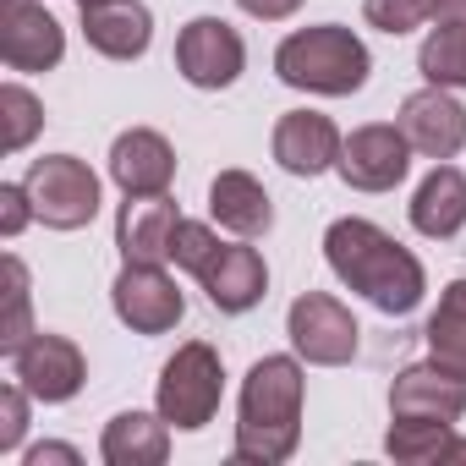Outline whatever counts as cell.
<instances>
[{
  "label": "cell",
  "instance_id": "cell-1",
  "mask_svg": "<svg viewBox=\"0 0 466 466\" xmlns=\"http://www.w3.org/2000/svg\"><path fill=\"white\" fill-rule=\"evenodd\" d=\"M324 258H329V269L346 291L368 297L390 319H406L428 291V275H422L417 253L400 248L384 225L357 219V214H346L324 230Z\"/></svg>",
  "mask_w": 466,
  "mask_h": 466
},
{
  "label": "cell",
  "instance_id": "cell-2",
  "mask_svg": "<svg viewBox=\"0 0 466 466\" xmlns=\"http://www.w3.org/2000/svg\"><path fill=\"white\" fill-rule=\"evenodd\" d=\"M302 400L308 379L297 357H258L242 379L237 400V444L230 461L237 466H280L302 444Z\"/></svg>",
  "mask_w": 466,
  "mask_h": 466
},
{
  "label": "cell",
  "instance_id": "cell-3",
  "mask_svg": "<svg viewBox=\"0 0 466 466\" xmlns=\"http://www.w3.org/2000/svg\"><path fill=\"white\" fill-rule=\"evenodd\" d=\"M373 61H368V45L340 28V23H319V28H297L280 39L275 50V77L286 88H302V94H324V99H346L368 83Z\"/></svg>",
  "mask_w": 466,
  "mask_h": 466
},
{
  "label": "cell",
  "instance_id": "cell-4",
  "mask_svg": "<svg viewBox=\"0 0 466 466\" xmlns=\"http://www.w3.org/2000/svg\"><path fill=\"white\" fill-rule=\"evenodd\" d=\"M219 395H225V362L208 340H187L176 346V357L159 368V390H154V411L181 428V433H198L214 422L219 411Z\"/></svg>",
  "mask_w": 466,
  "mask_h": 466
},
{
  "label": "cell",
  "instance_id": "cell-5",
  "mask_svg": "<svg viewBox=\"0 0 466 466\" xmlns=\"http://www.w3.org/2000/svg\"><path fill=\"white\" fill-rule=\"evenodd\" d=\"M28 192H34V214L50 230H83L99 214V176L77 159V154H45L28 165Z\"/></svg>",
  "mask_w": 466,
  "mask_h": 466
},
{
  "label": "cell",
  "instance_id": "cell-6",
  "mask_svg": "<svg viewBox=\"0 0 466 466\" xmlns=\"http://www.w3.org/2000/svg\"><path fill=\"white\" fill-rule=\"evenodd\" d=\"M286 335H291V346H297L302 362H313V368H346L357 357V335L362 329H357L351 308L335 302L329 291H302L291 302V313H286Z\"/></svg>",
  "mask_w": 466,
  "mask_h": 466
},
{
  "label": "cell",
  "instance_id": "cell-7",
  "mask_svg": "<svg viewBox=\"0 0 466 466\" xmlns=\"http://www.w3.org/2000/svg\"><path fill=\"white\" fill-rule=\"evenodd\" d=\"M248 66V45L242 34L230 28L225 17H192L181 34H176V72L192 83V88H230Z\"/></svg>",
  "mask_w": 466,
  "mask_h": 466
},
{
  "label": "cell",
  "instance_id": "cell-8",
  "mask_svg": "<svg viewBox=\"0 0 466 466\" xmlns=\"http://www.w3.org/2000/svg\"><path fill=\"white\" fill-rule=\"evenodd\" d=\"M12 379H17L34 400L61 406V400H72V395L88 384V362H83V351H77L66 335L34 329V335L12 351Z\"/></svg>",
  "mask_w": 466,
  "mask_h": 466
},
{
  "label": "cell",
  "instance_id": "cell-9",
  "mask_svg": "<svg viewBox=\"0 0 466 466\" xmlns=\"http://www.w3.org/2000/svg\"><path fill=\"white\" fill-rule=\"evenodd\" d=\"M110 308L132 335H170L187 313V297L159 264H127L110 286Z\"/></svg>",
  "mask_w": 466,
  "mask_h": 466
},
{
  "label": "cell",
  "instance_id": "cell-10",
  "mask_svg": "<svg viewBox=\"0 0 466 466\" xmlns=\"http://www.w3.org/2000/svg\"><path fill=\"white\" fill-rule=\"evenodd\" d=\"M340 181L346 187H357V192H395L400 181H406V170H411V143H406V132L400 127H384V121H373V127H357L346 143H340Z\"/></svg>",
  "mask_w": 466,
  "mask_h": 466
},
{
  "label": "cell",
  "instance_id": "cell-11",
  "mask_svg": "<svg viewBox=\"0 0 466 466\" xmlns=\"http://www.w3.org/2000/svg\"><path fill=\"white\" fill-rule=\"evenodd\" d=\"M0 56L12 72H56L66 28L45 12V0H0Z\"/></svg>",
  "mask_w": 466,
  "mask_h": 466
},
{
  "label": "cell",
  "instance_id": "cell-12",
  "mask_svg": "<svg viewBox=\"0 0 466 466\" xmlns=\"http://www.w3.org/2000/svg\"><path fill=\"white\" fill-rule=\"evenodd\" d=\"M411 143V154L422 159H455L466 148V105L455 99V88H417L400 99V121H395Z\"/></svg>",
  "mask_w": 466,
  "mask_h": 466
},
{
  "label": "cell",
  "instance_id": "cell-13",
  "mask_svg": "<svg viewBox=\"0 0 466 466\" xmlns=\"http://www.w3.org/2000/svg\"><path fill=\"white\" fill-rule=\"evenodd\" d=\"M340 143L346 137L319 110H286L275 121V137H269V148H275L286 176H324V170H335L340 165Z\"/></svg>",
  "mask_w": 466,
  "mask_h": 466
},
{
  "label": "cell",
  "instance_id": "cell-14",
  "mask_svg": "<svg viewBox=\"0 0 466 466\" xmlns=\"http://www.w3.org/2000/svg\"><path fill=\"white\" fill-rule=\"evenodd\" d=\"M390 417H433V422H461L466 417V379H455L450 368L411 362L395 373L390 384Z\"/></svg>",
  "mask_w": 466,
  "mask_h": 466
},
{
  "label": "cell",
  "instance_id": "cell-15",
  "mask_svg": "<svg viewBox=\"0 0 466 466\" xmlns=\"http://www.w3.org/2000/svg\"><path fill=\"white\" fill-rule=\"evenodd\" d=\"M110 181L127 192V198H154V192H170L176 181V148L154 132V127H132L110 143Z\"/></svg>",
  "mask_w": 466,
  "mask_h": 466
},
{
  "label": "cell",
  "instance_id": "cell-16",
  "mask_svg": "<svg viewBox=\"0 0 466 466\" xmlns=\"http://www.w3.org/2000/svg\"><path fill=\"white\" fill-rule=\"evenodd\" d=\"M176 203L165 192L154 198H127L121 214H116V248L127 264H170V248H176Z\"/></svg>",
  "mask_w": 466,
  "mask_h": 466
},
{
  "label": "cell",
  "instance_id": "cell-17",
  "mask_svg": "<svg viewBox=\"0 0 466 466\" xmlns=\"http://www.w3.org/2000/svg\"><path fill=\"white\" fill-rule=\"evenodd\" d=\"M198 286L208 291V302L219 313H253L264 297H269V264L258 258V248H237L225 242L214 253V264L198 275Z\"/></svg>",
  "mask_w": 466,
  "mask_h": 466
},
{
  "label": "cell",
  "instance_id": "cell-18",
  "mask_svg": "<svg viewBox=\"0 0 466 466\" xmlns=\"http://www.w3.org/2000/svg\"><path fill=\"white\" fill-rule=\"evenodd\" d=\"M83 39L105 61H137L154 45V17L143 0H105V6H83Z\"/></svg>",
  "mask_w": 466,
  "mask_h": 466
},
{
  "label": "cell",
  "instance_id": "cell-19",
  "mask_svg": "<svg viewBox=\"0 0 466 466\" xmlns=\"http://www.w3.org/2000/svg\"><path fill=\"white\" fill-rule=\"evenodd\" d=\"M208 214H214L219 230L253 242V237H264V230L275 225V198H269L264 181L248 176V170H219V176L208 181Z\"/></svg>",
  "mask_w": 466,
  "mask_h": 466
},
{
  "label": "cell",
  "instance_id": "cell-20",
  "mask_svg": "<svg viewBox=\"0 0 466 466\" xmlns=\"http://www.w3.org/2000/svg\"><path fill=\"white\" fill-rule=\"evenodd\" d=\"M461 225H466V176L439 159L411 192V230L428 242H450Z\"/></svg>",
  "mask_w": 466,
  "mask_h": 466
},
{
  "label": "cell",
  "instance_id": "cell-21",
  "mask_svg": "<svg viewBox=\"0 0 466 466\" xmlns=\"http://www.w3.org/2000/svg\"><path fill=\"white\" fill-rule=\"evenodd\" d=\"M99 455L105 466H159L170 455V422L159 411H121L105 422Z\"/></svg>",
  "mask_w": 466,
  "mask_h": 466
},
{
  "label": "cell",
  "instance_id": "cell-22",
  "mask_svg": "<svg viewBox=\"0 0 466 466\" xmlns=\"http://www.w3.org/2000/svg\"><path fill=\"white\" fill-rule=\"evenodd\" d=\"M422 340H428V357L439 368H450L455 379H466V280H450L439 291V308L428 313Z\"/></svg>",
  "mask_w": 466,
  "mask_h": 466
},
{
  "label": "cell",
  "instance_id": "cell-23",
  "mask_svg": "<svg viewBox=\"0 0 466 466\" xmlns=\"http://www.w3.org/2000/svg\"><path fill=\"white\" fill-rule=\"evenodd\" d=\"M417 72H422V83L466 88V17H439V28L417 50Z\"/></svg>",
  "mask_w": 466,
  "mask_h": 466
},
{
  "label": "cell",
  "instance_id": "cell-24",
  "mask_svg": "<svg viewBox=\"0 0 466 466\" xmlns=\"http://www.w3.org/2000/svg\"><path fill=\"white\" fill-rule=\"evenodd\" d=\"M450 439H455V422H433V417H390L384 450H390L400 466H428V461H444Z\"/></svg>",
  "mask_w": 466,
  "mask_h": 466
},
{
  "label": "cell",
  "instance_id": "cell-25",
  "mask_svg": "<svg viewBox=\"0 0 466 466\" xmlns=\"http://www.w3.org/2000/svg\"><path fill=\"white\" fill-rule=\"evenodd\" d=\"M45 127V105L23 88V83H6L0 88V148L6 154H23Z\"/></svg>",
  "mask_w": 466,
  "mask_h": 466
},
{
  "label": "cell",
  "instance_id": "cell-26",
  "mask_svg": "<svg viewBox=\"0 0 466 466\" xmlns=\"http://www.w3.org/2000/svg\"><path fill=\"white\" fill-rule=\"evenodd\" d=\"M28 335H34V324H28V269H23L17 253H6V329H0V351L12 357Z\"/></svg>",
  "mask_w": 466,
  "mask_h": 466
},
{
  "label": "cell",
  "instance_id": "cell-27",
  "mask_svg": "<svg viewBox=\"0 0 466 466\" xmlns=\"http://www.w3.org/2000/svg\"><path fill=\"white\" fill-rule=\"evenodd\" d=\"M362 17H368V28L400 39V34L422 28V23H433L439 12H433V0H362Z\"/></svg>",
  "mask_w": 466,
  "mask_h": 466
},
{
  "label": "cell",
  "instance_id": "cell-28",
  "mask_svg": "<svg viewBox=\"0 0 466 466\" xmlns=\"http://www.w3.org/2000/svg\"><path fill=\"white\" fill-rule=\"evenodd\" d=\"M225 242L214 237L208 225H198V219H181L176 225V248H170V258H176V269H187V275H203L208 264H214V253H219Z\"/></svg>",
  "mask_w": 466,
  "mask_h": 466
},
{
  "label": "cell",
  "instance_id": "cell-29",
  "mask_svg": "<svg viewBox=\"0 0 466 466\" xmlns=\"http://www.w3.org/2000/svg\"><path fill=\"white\" fill-rule=\"evenodd\" d=\"M28 390L12 379L6 390H0V450H17L23 444V433H28Z\"/></svg>",
  "mask_w": 466,
  "mask_h": 466
},
{
  "label": "cell",
  "instance_id": "cell-30",
  "mask_svg": "<svg viewBox=\"0 0 466 466\" xmlns=\"http://www.w3.org/2000/svg\"><path fill=\"white\" fill-rule=\"evenodd\" d=\"M28 219H39L34 214V192H28V181H6L0 187V237H23V225Z\"/></svg>",
  "mask_w": 466,
  "mask_h": 466
},
{
  "label": "cell",
  "instance_id": "cell-31",
  "mask_svg": "<svg viewBox=\"0 0 466 466\" xmlns=\"http://www.w3.org/2000/svg\"><path fill=\"white\" fill-rule=\"evenodd\" d=\"M237 6H242L248 17H258V23H286V17L302 12V0H237Z\"/></svg>",
  "mask_w": 466,
  "mask_h": 466
},
{
  "label": "cell",
  "instance_id": "cell-32",
  "mask_svg": "<svg viewBox=\"0 0 466 466\" xmlns=\"http://www.w3.org/2000/svg\"><path fill=\"white\" fill-rule=\"evenodd\" d=\"M45 461H66V466H77V450H72V444H34V450H28V466H45Z\"/></svg>",
  "mask_w": 466,
  "mask_h": 466
},
{
  "label": "cell",
  "instance_id": "cell-33",
  "mask_svg": "<svg viewBox=\"0 0 466 466\" xmlns=\"http://www.w3.org/2000/svg\"><path fill=\"white\" fill-rule=\"evenodd\" d=\"M439 17H466V0H433Z\"/></svg>",
  "mask_w": 466,
  "mask_h": 466
},
{
  "label": "cell",
  "instance_id": "cell-34",
  "mask_svg": "<svg viewBox=\"0 0 466 466\" xmlns=\"http://www.w3.org/2000/svg\"><path fill=\"white\" fill-rule=\"evenodd\" d=\"M444 461H466V439H450V450H444Z\"/></svg>",
  "mask_w": 466,
  "mask_h": 466
},
{
  "label": "cell",
  "instance_id": "cell-35",
  "mask_svg": "<svg viewBox=\"0 0 466 466\" xmlns=\"http://www.w3.org/2000/svg\"><path fill=\"white\" fill-rule=\"evenodd\" d=\"M77 6H105V0H77Z\"/></svg>",
  "mask_w": 466,
  "mask_h": 466
}]
</instances>
